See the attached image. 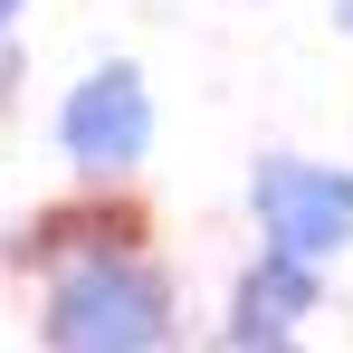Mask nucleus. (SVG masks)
<instances>
[{"label": "nucleus", "instance_id": "obj_1", "mask_svg": "<svg viewBox=\"0 0 353 353\" xmlns=\"http://www.w3.org/2000/svg\"><path fill=\"white\" fill-rule=\"evenodd\" d=\"M39 334H48V353H163L172 344V287L124 248H86L48 287Z\"/></svg>", "mask_w": 353, "mask_h": 353}, {"label": "nucleus", "instance_id": "obj_2", "mask_svg": "<svg viewBox=\"0 0 353 353\" xmlns=\"http://www.w3.org/2000/svg\"><path fill=\"white\" fill-rule=\"evenodd\" d=\"M248 220L258 239L277 248V258H334L353 239V172L334 163H305V153H258V172H248Z\"/></svg>", "mask_w": 353, "mask_h": 353}, {"label": "nucleus", "instance_id": "obj_3", "mask_svg": "<svg viewBox=\"0 0 353 353\" xmlns=\"http://www.w3.org/2000/svg\"><path fill=\"white\" fill-rule=\"evenodd\" d=\"M58 143L77 172H134L143 163V143H153V96H143V77L134 67H96L77 96L58 105Z\"/></svg>", "mask_w": 353, "mask_h": 353}, {"label": "nucleus", "instance_id": "obj_4", "mask_svg": "<svg viewBox=\"0 0 353 353\" xmlns=\"http://www.w3.org/2000/svg\"><path fill=\"white\" fill-rule=\"evenodd\" d=\"M315 315V268L305 258H258L248 277H239V305H230V334H239V353H258V344H287L296 325Z\"/></svg>", "mask_w": 353, "mask_h": 353}, {"label": "nucleus", "instance_id": "obj_5", "mask_svg": "<svg viewBox=\"0 0 353 353\" xmlns=\"http://www.w3.org/2000/svg\"><path fill=\"white\" fill-rule=\"evenodd\" d=\"M258 353H296V344H258Z\"/></svg>", "mask_w": 353, "mask_h": 353}, {"label": "nucleus", "instance_id": "obj_6", "mask_svg": "<svg viewBox=\"0 0 353 353\" xmlns=\"http://www.w3.org/2000/svg\"><path fill=\"white\" fill-rule=\"evenodd\" d=\"M344 29H353V0H344Z\"/></svg>", "mask_w": 353, "mask_h": 353}, {"label": "nucleus", "instance_id": "obj_7", "mask_svg": "<svg viewBox=\"0 0 353 353\" xmlns=\"http://www.w3.org/2000/svg\"><path fill=\"white\" fill-rule=\"evenodd\" d=\"M0 10H19V0H0Z\"/></svg>", "mask_w": 353, "mask_h": 353}]
</instances>
